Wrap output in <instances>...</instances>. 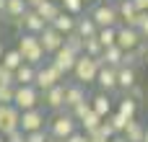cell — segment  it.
<instances>
[{"label": "cell", "mask_w": 148, "mask_h": 142, "mask_svg": "<svg viewBox=\"0 0 148 142\" xmlns=\"http://www.w3.org/2000/svg\"><path fill=\"white\" fill-rule=\"evenodd\" d=\"M16 49L21 52V57H23V62H26V65L39 67V65H42V60H44L42 41H39V36H34V34H21V36H18V47H16Z\"/></svg>", "instance_id": "obj_1"}, {"label": "cell", "mask_w": 148, "mask_h": 142, "mask_svg": "<svg viewBox=\"0 0 148 142\" xmlns=\"http://www.w3.org/2000/svg\"><path fill=\"white\" fill-rule=\"evenodd\" d=\"M75 132H78V122L73 119L70 111H60L49 122V137H55V140H60V142H65L70 135H75Z\"/></svg>", "instance_id": "obj_2"}, {"label": "cell", "mask_w": 148, "mask_h": 142, "mask_svg": "<svg viewBox=\"0 0 148 142\" xmlns=\"http://www.w3.org/2000/svg\"><path fill=\"white\" fill-rule=\"evenodd\" d=\"M99 70H101V65L96 62V60H91V57H86V54H81L78 57V62H75V70H73V78H75V83L78 85H91V83H96V75H99Z\"/></svg>", "instance_id": "obj_3"}, {"label": "cell", "mask_w": 148, "mask_h": 142, "mask_svg": "<svg viewBox=\"0 0 148 142\" xmlns=\"http://www.w3.org/2000/svg\"><path fill=\"white\" fill-rule=\"evenodd\" d=\"M13 106L21 114L23 111H31V109H39V91H36V85H16Z\"/></svg>", "instance_id": "obj_4"}, {"label": "cell", "mask_w": 148, "mask_h": 142, "mask_svg": "<svg viewBox=\"0 0 148 142\" xmlns=\"http://www.w3.org/2000/svg\"><path fill=\"white\" fill-rule=\"evenodd\" d=\"M65 80V75L49 62V65H44V67H36V80H34V85H36V91H49V88H55V85H60Z\"/></svg>", "instance_id": "obj_5"}, {"label": "cell", "mask_w": 148, "mask_h": 142, "mask_svg": "<svg viewBox=\"0 0 148 142\" xmlns=\"http://www.w3.org/2000/svg\"><path fill=\"white\" fill-rule=\"evenodd\" d=\"M91 18L99 28H117L120 23V16H117V8L109 5V3H99L94 10H91Z\"/></svg>", "instance_id": "obj_6"}, {"label": "cell", "mask_w": 148, "mask_h": 142, "mask_svg": "<svg viewBox=\"0 0 148 142\" xmlns=\"http://www.w3.org/2000/svg\"><path fill=\"white\" fill-rule=\"evenodd\" d=\"M21 129V111L16 106H0V135L8 137Z\"/></svg>", "instance_id": "obj_7"}, {"label": "cell", "mask_w": 148, "mask_h": 142, "mask_svg": "<svg viewBox=\"0 0 148 142\" xmlns=\"http://www.w3.org/2000/svg\"><path fill=\"white\" fill-rule=\"evenodd\" d=\"M39 41H42V49H44V54H49V57L65 47V36H62L60 31H55L52 26H47V28L39 34Z\"/></svg>", "instance_id": "obj_8"}, {"label": "cell", "mask_w": 148, "mask_h": 142, "mask_svg": "<svg viewBox=\"0 0 148 142\" xmlns=\"http://www.w3.org/2000/svg\"><path fill=\"white\" fill-rule=\"evenodd\" d=\"M44 111L42 109H31V111H23L21 114V132L23 135H31V132H42L44 129Z\"/></svg>", "instance_id": "obj_9"}, {"label": "cell", "mask_w": 148, "mask_h": 142, "mask_svg": "<svg viewBox=\"0 0 148 142\" xmlns=\"http://www.w3.org/2000/svg\"><path fill=\"white\" fill-rule=\"evenodd\" d=\"M140 41H143V36L138 34V28L117 26V47H120L122 52H133V49H138Z\"/></svg>", "instance_id": "obj_10"}, {"label": "cell", "mask_w": 148, "mask_h": 142, "mask_svg": "<svg viewBox=\"0 0 148 142\" xmlns=\"http://www.w3.org/2000/svg\"><path fill=\"white\" fill-rule=\"evenodd\" d=\"M62 75H73V70H75V62H78V54H73L70 49H60V52H55L52 54V60H49Z\"/></svg>", "instance_id": "obj_11"}, {"label": "cell", "mask_w": 148, "mask_h": 142, "mask_svg": "<svg viewBox=\"0 0 148 142\" xmlns=\"http://www.w3.org/2000/svg\"><path fill=\"white\" fill-rule=\"evenodd\" d=\"M117 16H120L122 26H127V28H138V26H140V16H143V13H138V10H135L133 0H120V5H117Z\"/></svg>", "instance_id": "obj_12"}, {"label": "cell", "mask_w": 148, "mask_h": 142, "mask_svg": "<svg viewBox=\"0 0 148 142\" xmlns=\"http://www.w3.org/2000/svg\"><path fill=\"white\" fill-rule=\"evenodd\" d=\"M65 88H68V85L60 83V85L44 91V106L52 109V111H62V109H65Z\"/></svg>", "instance_id": "obj_13"}, {"label": "cell", "mask_w": 148, "mask_h": 142, "mask_svg": "<svg viewBox=\"0 0 148 142\" xmlns=\"http://www.w3.org/2000/svg\"><path fill=\"white\" fill-rule=\"evenodd\" d=\"M34 10H36V16H39V18L49 26V23H52V21L62 13V5H60V3H55V0H44V3H39Z\"/></svg>", "instance_id": "obj_14"}, {"label": "cell", "mask_w": 148, "mask_h": 142, "mask_svg": "<svg viewBox=\"0 0 148 142\" xmlns=\"http://www.w3.org/2000/svg\"><path fill=\"white\" fill-rule=\"evenodd\" d=\"M44 28H47V23L36 16L34 8H29V10L23 13V34H34V36H39Z\"/></svg>", "instance_id": "obj_15"}, {"label": "cell", "mask_w": 148, "mask_h": 142, "mask_svg": "<svg viewBox=\"0 0 148 142\" xmlns=\"http://www.w3.org/2000/svg\"><path fill=\"white\" fill-rule=\"evenodd\" d=\"M96 83H99L101 93H112V91H117V70H114V67H101L99 75H96Z\"/></svg>", "instance_id": "obj_16"}, {"label": "cell", "mask_w": 148, "mask_h": 142, "mask_svg": "<svg viewBox=\"0 0 148 142\" xmlns=\"http://www.w3.org/2000/svg\"><path fill=\"white\" fill-rule=\"evenodd\" d=\"M83 101H88V96H86V88L83 85H78V83H73V85H68L65 88V109H75L78 103H83Z\"/></svg>", "instance_id": "obj_17"}, {"label": "cell", "mask_w": 148, "mask_h": 142, "mask_svg": "<svg viewBox=\"0 0 148 142\" xmlns=\"http://www.w3.org/2000/svg\"><path fill=\"white\" fill-rule=\"evenodd\" d=\"M122 54H125V52H122V49L114 44V47L104 49V54H101L96 62H99L101 67H114V70H120V67H122Z\"/></svg>", "instance_id": "obj_18"}, {"label": "cell", "mask_w": 148, "mask_h": 142, "mask_svg": "<svg viewBox=\"0 0 148 142\" xmlns=\"http://www.w3.org/2000/svg\"><path fill=\"white\" fill-rule=\"evenodd\" d=\"M75 34L81 39H94L99 34V26L94 23L91 16H81V18H75Z\"/></svg>", "instance_id": "obj_19"}, {"label": "cell", "mask_w": 148, "mask_h": 142, "mask_svg": "<svg viewBox=\"0 0 148 142\" xmlns=\"http://www.w3.org/2000/svg\"><path fill=\"white\" fill-rule=\"evenodd\" d=\"M88 103H91L94 114H99L101 119H107V116L112 114V101H109V93H96L94 98H88Z\"/></svg>", "instance_id": "obj_20"}, {"label": "cell", "mask_w": 148, "mask_h": 142, "mask_svg": "<svg viewBox=\"0 0 148 142\" xmlns=\"http://www.w3.org/2000/svg\"><path fill=\"white\" fill-rule=\"evenodd\" d=\"M49 26H52L55 31H60L62 36H68V34H73V31H75V16H70V13H65V10H62V13H60Z\"/></svg>", "instance_id": "obj_21"}, {"label": "cell", "mask_w": 148, "mask_h": 142, "mask_svg": "<svg viewBox=\"0 0 148 142\" xmlns=\"http://www.w3.org/2000/svg\"><path fill=\"white\" fill-rule=\"evenodd\" d=\"M133 85H138V75L133 67H120L117 70V88L120 91H130Z\"/></svg>", "instance_id": "obj_22"}, {"label": "cell", "mask_w": 148, "mask_h": 142, "mask_svg": "<svg viewBox=\"0 0 148 142\" xmlns=\"http://www.w3.org/2000/svg\"><path fill=\"white\" fill-rule=\"evenodd\" d=\"M122 137H125L127 142H143V137H146V124L130 119L127 127H125V132H122Z\"/></svg>", "instance_id": "obj_23"}, {"label": "cell", "mask_w": 148, "mask_h": 142, "mask_svg": "<svg viewBox=\"0 0 148 142\" xmlns=\"http://www.w3.org/2000/svg\"><path fill=\"white\" fill-rule=\"evenodd\" d=\"M34 80H36V67L23 62L16 70V85H34Z\"/></svg>", "instance_id": "obj_24"}, {"label": "cell", "mask_w": 148, "mask_h": 142, "mask_svg": "<svg viewBox=\"0 0 148 142\" xmlns=\"http://www.w3.org/2000/svg\"><path fill=\"white\" fill-rule=\"evenodd\" d=\"M117 114H122L125 119H135V114H138V101H133L130 96H122V98H120V106H117Z\"/></svg>", "instance_id": "obj_25"}, {"label": "cell", "mask_w": 148, "mask_h": 142, "mask_svg": "<svg viewBox=\"0 0 148 142\" xmlns=\"http://www.w3.org/2000/svg\"><path fill=\"white\" fill-rule=\"evenodd\" d=\"M29 10V5L23 3V0H5V16L8 18H23V13Z\"/></svg>", "instance_id": "obj_26"}, {"label": "cell", "mask_w": 148, "mask_h": 142, "mask_svg": "<svg viewBox=\"0 0 148 142\" xmlns=\"http://www.w3.org/2000/svg\"><path fill=\"white\" fill-rule=\"evenodd\" d=\"M83 54L86 57H91V60H99L101 54H104V47H101V41L94 36V39H83Z\"/></svg>", "instance_id": "obj_27"}, {"label": "cell", "mask_w": 148, "mask_h": 142, "mask_svg": "<svg viewBox=\"0 0 148 142\" xmlns=\"http://www.w3.org/2000/svg\"><path fill=\"white\" fill-rule=\"evenodd\" d=\"M21 65H23V57H21V52H18V49H8V52L3 54V67H8V70H13V72H16Z\"/></svg>", "instance_id": "obj_28"}, {"label": "cell", "mask_w": 148, "mask_h": 142, "mask_svg": "<svg viewBox=\"0 0 148 142\" xmlns=\"http://www.w3.org/2000/svg\"><path fill=\"white\" fill-rule=\"evenodd\" d=\"M101 122H104V119H101L99 114H94V109H91V111H88V114H86V116H83V119H81L78 124H81V127H83V132L88 135V132L99 129V124H101Z\"/></svg>", "instance_id": "obj_29"}, {"label": "cell", "mask_w": 148, "mask_h": 142, "mask_svg": "<svg viewBox=\"0 0 148 142\" xmlns=\"http://www.w3.org/2000/svg\"><path fill=\"white\" fill-rule=\"evenodd\" d=\"M96 39L101 41V47H104V49H109V47H114V44H117V28H99Z\"/></svg>", "instance_id": "obj_30"}, {"label": "cell", "mask_w": 148, "mask_h": 142, "mask_svg": "<svg viewBox=\"0 0 148 142\" xmlns=\"http://www.w3.org/2000/svg\"><path fill=\"white\" fill-rule=\"evenodd\" d=\"M65 49H70L73 54H78V57H81V54H83V39H81L75 31H73V34H68V36H65Z\"/></svg>", "instance_id": "obj_31"}, {"label": "cell", "mask_w": 148, "mask_h": 142, "mask_svg": "<svg viewBox=\"0 0 148 142\" xmlns=\"http://www.w3.org/2000/svg\"><path fill=\"white\" fill-rule=\"evenodd\" d=\"M107 122H109V124H112V129H114V135H122V132H125V127H127V122H130V119H125V116H122V114H117V111H112V114H109V116H107Z\"/></svg>", "instance_id": "obj_32"}, {"label": "cell", "mask_w": 148, "mask_h": 142, "mask_svg": "<svg viewBox=\"0 0 148 142\" xmlns=\"http://www.w3.org/2000/svg\"><path fill=\"white\" fill-rule=\"evenodd\" d=\"M16 85H0V106H13Z\"/></svg>", "instance_id": "obj_33"}, {"label": "cell", "mask_w": 148, "mask_h": 142, "mask_svg": "<svg viewBox=\"0 0 148 142\" xmlns=\"http://www.w3.org/2000/svg\"><path fill=\"white\" fill-rule=\"evenodd\" d=\"M60 5H62V10L70 13V16H81V10H83L86 3H83V0H62Z\"/></svg>", "instance_id": "obj_34"}, {"label": "cell", "mask_w": 148, "mask_h": 142, "mask_svg": "<svg viewBox=\"0 0 148 142\" xmlns=\"http://www.w3.org/2000/svg\"><path fill=\"white\" fill-rule=\"evenodd\" d=\"M0 85H16V72L3 67V62H0Z\"/></svg>", "instance_id": "obj_35"}, {"label": "cell", "mask_w": 148, "mask_h": 142, "mask_svg": "<svg viewBox=\"0 0 148 142\" xmlns=\"http://www.w3.org/2000/svg\"><path fill=\"white\" fill-rule=\"evenodd\" d=\"M88 111H91V103H88V101H83V103H78V106H75L70 114H73V119H75V122H81V119H83Z\"/></svg>", "instance_id": "obj_36"}, {"label": "cell", "mask_w": 148, "mask_h": 142, "mask_svg": "<svg viewBox=\"0 0 148 142\" xmlns=\"http://www.w3.org/2000/svg\"><path fill=\"white\" fill-rule=\"evenodd\" d=\"M138 62H140V60H138V52H135V49L122 54V67H133V70H135V65H138Z\"/></svg>", "instance_id": "obj_37"}, {"label": "cell", "mask_w": 148, "mask_h": 142, "mask_svg": "<svg viewBox=\"0 0 148 142\" xmlns=\"http://www.w3.org/2000/svg\"><path fill=\"white\" fill-rule=\"evenodd\" d=\"M49 140V135L42 129V132H31V135H26V142H47Z\"/></svg>", "instance_id": "obj_38"}, {"label": "cell", "mask_w": 148, "mask_h": 142, "mask_svg": "<svg viewBox=\"0 0 148 142\" xmlns=\"http://www.w3.org/2000/svg\"><path fill=\"white\" fill-rule=\"evenodd\" d=\"M99 132H101V137H107V140H112V137H114V129H112V124H109L107 119L99 124Z\"/></svg>", "instance_id": "obj_39"}, {"label": "cell", "mask_w": 148, "mask_h": 142, "mask_svg": "<svg viewBox=\"0 0 148 142\" xmlns=\"http://www.w3.org/2000/svg\"><path fill=\"white\" fill-rule=\"evenodd\" d=\"M138 34H140L143 39H148V13H143V16H140V26H138Z\"/></svg>", "instance_id": "obj_40"}, {"label": "cell", "mask_w": 148, "mask_h": 142, "mask_svg": "<svg viewBox=\"0 0 148 142\" xmlns=\"http://www.w3.org/2000/svg\"><path fill=\"white\" fill-rule=\"evenodd\" d=\"M127 96H130L133 101H140V98H143V88H140V85H133V88L127 91Z\"/></svg>", "instance_id": "obj_41"}, {"label": "cell", "mask_w": 148, "mask_h": 142, "mask_svg": "<svg viewBox=\"0 0 148 142\" xmlns=\"http://www.w3.org/2000/svg\"><path fill=\"white\" fill-rule=\"evenodd\" d=\"M5 142H26V135L18 129V132H13V135H8L5 137Z\"/></svg>", "instance_id": "obj_42"}, {"label": "cell", "mask_w": 148, "mask_h": 142, "mask_svg": "<svg viewBox=\"0 0 148 142\" xmlns=\"http://www.w3.org/2000/svg\"><path fill=\"white\" fill-rule=\"evenodd\" d=\"M65 142H88V137H86V132H75V135H70Z\"/></svg>", "instance_id": "obj_43"}, {"label": "cell", "mask_w": 148, "mask_h": 142, "mask_svg": "<svg viewBox=\"0 0 148 142\" xmlns=\"http://www.w3.org/2000/svg\"><path fill=\"white\" fill-rule=\"evenodd\" d=\"M135 52H138V60H143V57H146V52H148V47H146V44H143V41H140Z\"/></svg>", "instance_id": "obj_44"}, {"label": "cell", "mask_w": 148, "mask_h": 142, "mask_svg": "<svg viewBox=\"0 0 148 142\" xmlns=\"http://www.w3.org/2000/svg\"><path fill=\"white\" fill-rule=\"evenodd\" d=\"M23 3H26L29 8H36V5H39V3H44V0H23Z\"/></svg>", "instance_id": "obj_45"}, {"label": "cell", "mask_w": 148, "mask_h": 142, "mask_svg": "<svg viewBox=\"0 0 148 142\" xmlns=\"http://www.w3.org/2000/svg\"><path fill=\"white\" fill-rule=\"evenodd\" d=\"M109 142H127V140H125L122 135H114V137H112V140H109Z\"/></svg>", "instance_id": "obj_46"}, {"label": "cell", "mask_w": 148, "mask_h": 142, "mask_svg": "<svg viewBox=\"0 0 148 142\" xmlns=\"http://www.w3.org/2000/svg\"><path fill=\"white\" fill-rule=\"evenodd\" d=\"M0 13L5 16V0H0Z\"/></svg>", "instance_id": "obj_47"}, {"label": "cell", "mask_w": 148, "mask_h": 142, "mask_svg": "<svg viewBox=\"0 0 148 142\" xmlns=\"http://www.w3.org/2000/svg\"><path fill=\"white\" fill-rule=\"evenodd\" d=\"M3 54H5V49H3V41H0V62H3Z\"/></svg>", "instance_id": "obj_48"}, {"label": "cell", "mask_w": 148, "mask_h": 142, "mask_svg": "<svg viewBox=\"0 0 148 142\" xmlns=\"http://www.w3.org/2000/svg\"><path fill=\"white\" fill-rule=\"evenodd\" d=\"M143 142H148V127H146V137H143Z\"/></svg>", "instance_id": "obj_49"}, {"label": "cell", "mask_w": 148, "mask_h": 142, "mask_svg": "<svg viewBox=\"0 0 148 142\" xmlns=\"http://www.w3.org/2000/svg\"><path fill=\"white\" fill-rule=\"evenodd\" d=\"M47 142H60V140H55V137H49V140H47Z\"/></svg>", "instance_id": "obj_50"}, {"label": "cell", "mask_w": 148, "mask_h": 142, "mask_svg": "<svg viewBox=\"0 0 148 142\" xmlns=\"http://www.w3.org/2000/svg\"><path fill=\"white\" fill-rule=\"evenodd\" d=\"M0 142H5V137H3V135H0Z\"/></svg>", "instance_id": "obj_51"}, {"label": "cell", "mask_w": 148, "mask_h": 142, "mask_svg": "<svg viewBox=\"0 0 148 142\" xmlns=\"http://www.w3.org/2000/svg\"><path fill=\"white\" fill-rule=\"evenodd\" d=\"M0 21H3V13H0Z\"/></svg>", "instance_id": "obj_52"}, {"label": "cell", "mask_w": 148, "mask_h": 142, "mask_svg": "<svg viewBox=\"0 0 148 142\" xmlns=\"http://www.w3.org/2000/svg\"><path fill=\"white\" fill-rule=\"evenodd\" d=\"M55 3H62V0H55Z\"/></svg>", "instance_id": "obj_53"}, {"label": "cell", "mask_w": 148, "mask_h": 142, "mask_svg": "<svg viewBox=\"0 0 148 142\" xmlns=\"http://www.w3.org/2000/svg\"><path fill=\"white\" fill-rule=\"evenodd\" d=\"M83 3H91V0H83Z\"/></svg>", "instance_id": "obj_54"}]
</instances>
